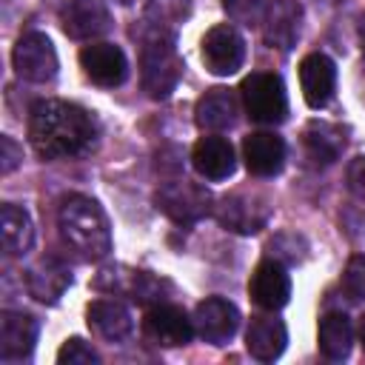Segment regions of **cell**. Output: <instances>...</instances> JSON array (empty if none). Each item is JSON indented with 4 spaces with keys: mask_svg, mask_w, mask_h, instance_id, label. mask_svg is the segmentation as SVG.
Segmentation results:
<instances>
[{
    "mask_svg": "<svg viewBox=\"0 0 365 365\" xmlns=\"http://www.w3.org/2000/svg\"><path fill=\"white\" fill-rule=\"evenodd\" d=\"M94 117L66 100H40L29 114V140L37 157L43 160H66L80 157L97 143Z\"/></svg>",
    "mask_w": 365,
    "mask_h": 365,
    "instance_id": "1",
    "label": "cell"
},
{
    "mask_svg": "<svg viewBox=\"0 0 365 365\" xmlns=\"http://www.w3.org/2000/svg\"><path fill=\"white\" fill-rule=\"evenodd\" d=\"M57 228L66 245H71L83 259H106L111 251V228L106 211L83 194L63 197L57 208Z\"/></svg>",
    "mask_w": 365,
    "mask_h": 365,
    "instance_id": "2",
    "label": "cell"
},
{
    "mask_svg": "<svg viewBox=\"0 0 365 365\" xmlns=\"http://www.w3.org/2000/svg\"><path fill=\"white\" fill-rule=\"evenodd\" d=\"M182 57L177 51L174 34L160 26L151 23V31L143 37V48H140V80H143V91L151 100H165L180 77H182Z\"/></svg>",
    "mask_w": 365,
    "mask_h": 365,
    "instance_id": "3",
    "label": "cell"
},
{
    "mask_svg": "<svg viewBox=\"0 0 365 365\" xmlns=\"http://www.w3.org/2000/svg\"><path fill=\"white\" fill-rule=\"evenodd\" d=\"M240 100L245 106L248 120H254L259 125H277L288 114L285 83L274 71H251L240 83Z\"/></svg>",
    "mask_w": 365,
    "mask_h": 365,
    "instance_id": "4",
    "label": "cell"
},
{
    "mask_svg": "<svg viewBox=\"0 0 365 365\" xmlns=\"http://www.w3.org/2000/svg\"><path fill=\"white\" fill-rule=\"evenodd\" d=\"M154 202L168 220H174L180 225H191V222L202 220L208 211H214V205H211L214 200H211L208 188L200 182H191L185 177L163 182L154 194Z\"/></svg>",
    "mask_w": 365,
    "mask_h": 365,
    "instance_id": "5",
    "label": "cell"
},
{
    "mask_svg": "<svg viewBox=\"0 0 365 365\" xmlns=\"http://www.w3.org/2000/svg\"><path fill=\"white\" fill-rule=\"evenodd\" d=\"M14 71L29 83H48L57 77V51L43 31H26L11 51Z\"/></svg>",
    "mask_w": 365,
    "mask_h": 365,
    "instance_id": "6",
    "label": "cell"
},
{
    "mask_svg": "<svg viewBox=\"0 0 365 365\" xmlns=\"http://www.w3.org/2000/svg\"><path fill=\"white\" fill-rule=\"evenodd\" d=\"M245 60V40L231 23H220L205 31L202 37V63L211 74L228 77L242 68Z\"/></svg>",
    "mask_w": 365,
    "mask_h": 365,
    "instance_id": "7",
    "label": "cell"
},
{
    "mask_svg": "<svg viewBox=\"0 0 365 365\" xmlns=\"http://www.w3.org/2000/svg\"><path fill=\"white\" fill-rule=\"evenodd\" d=\"M143 334L148 342L160 345V348H177V345H188L194 336V319H188V314L177 305L168 302H154L145 311L143 319Z\"/></svg>",
    "mask_w": 365,
    "mask_h": 365,
    "instance_id": "8",
    "label": "cell"
},
{
    "mask_svg": "<svg viewBox=\"0 0 365 365\" xmlns=\"http://www.w3.org/2000/svg\"><path fill=\"white\" fill-rule=\"evenodd\" d=\"M80 66H83L86 77L103 88L123 86L128 77V60H125L123 48L114 43H106V40H94V43L83 46Z\"/></svg>",
    "mask_w": 365,
    "mask_h": 365,
    "instance_id": "9",
    "label": "cell"
},
{
    "mask_svg": "<svg viewBox=\"0 0 365 365\" xmlns=\"http://www.w3.org/2000/svg\"><path fill=\"white\" fill-rule=\"evenodd\" d=\"M271 205L259 194H228L214 205V217L220 225L237 234H257L268 222Z\"/></svg>",
    "mask_w": 365,
    "mask_h": 365,
    "instance_id": "10",
    "label": "cell"
},
{
    "mask_svg": "<svg viewBox=\"0 0 365 365\" xmlns=\"http://www.w3.org/2000/svg\"><path fill=\"white\" fill-rule=\"evenodd\" d=\"M194 334L208 345H225L240 328V311L222 297H205L194 308Z\"/></svg>",
    "mask_w": 365,
    "mask_h": 365,
    "instance_id": "11",
    "label": "cell"
},
{
    "mask_svg": "<svg viewBox=\"0 0 365 365\" xmlns=\"http://www.w3.org/2000/svg\"><path fill=\"white\" fill-rule=\"evenodd\" d=\"M259 26L271 48L291 51L302 31V6L297 0H268Z\"/></svg>",
    "mask_w": 365,
    "mask_h": 365,
    "instance_id": "12",
    "label": "cell"
},
{
    "mask_svg": "<svg viewBox=\"0 0 365 365\" xmlns=\"http://www.w3.org/2000/svg\"><path fill=\"white\" fill-rule=\"evenodd\" d=\"M251 299L265 311H279L291 299V277L279 259H262L248 279Z\"/></svg>",
    "mask_w": 365,
    "mask_h": 365,
    "instance_id": "13",
    "label": "cell"
},
{
    "mask_svg": "<svg viewBox=\"0 0 365 365\" xmlns=\"http://www.w3.org/2000/svg\"><path fill=\"white\" fill-rule=\"evenodd\" d=\"M299 88L311 108H325L336 88V66L328 54L314 51L299 63Z\"/></svg>",
    "mask_w": 365,
    "mask_h": 365,
    "instance_id": "14",
    "label": "cell"
},
{
    "mask_svg": "<svg viewBox=\"0 0 365 365\" xmlns=\"http://www.w3.org/2000/svg\"><path fill=\"white\" fill-rule=\"evenodd\" d=\"M37 319L26 311H3L0 314V359L17 362L29 359L37 342Z\"/></svg>",
    "mask_w": 365,
    "mask_h": 365,
    "instance_id": "15",
    "label": "cell"
},
{
    "mask_svg": "<svg viewBox=\"0 0 365 365\" xmlns=\"http://www.w3.org/2000/svg\"><path fill=\"white\" fill-rule=\"evenodd\" d=\"M23 279H26V291L37 302L54 305L66 294V288L71 285V271L57 257H40L34 265L26 268Z\"/></svg>",
    "mask_w": 365,
    "mask_h": 365,
    "instance_id": "16",
    "label": "cell"
},
{
    "mask_svg": "<svg viewBox=\"0 0 365 365\" xmlns=\"http://www.w3.org/2000/svg\"><path fill=\"white\" fill-rule=\"evenodd\" d=\"M242 160L254 177H274L285 165V140L274 131H254L242 140Z\"/></svg>",
    "mask_w": 365,
    "mask_h": 365,
    "instance_id": "17",
    "label": "cell"
},
{
    "mask_svg": "<svg viewBox=\"0 0 365 365\" xmlns=\"http://www.w3.org/2000/svg\"><path fill=\"white\" fill-rule=\"evenodd\" d=\"M111 29V14L103 0H68L63 9V31L74 40H94Z\"/></svg>",
    "mask_w": 365,
    "mask_h": 365,
    "instance_id": "18",
    "label": "cell"
},
{
    "mask_svg": "<svg viewBox=\"0 0 365 365\" xmlns=\"http://www.w3.org/2000/svg\"><path fill=\"white\" fill-rule=\"evenodd\" d=\"M191 163L197 168L200 177L211 180V182H220V180H228L234 174V148L225 137L220 134H205L194 143V151H191Z\"/></svg>",
    "mask_w": 365,
    "mask_h": 365,
    "instance_id": "19",
    "label": "cell"
},
{
    "mask_svg": "<svg viewBox=\"0 0 365 365\" xmlns=\"http://www.w3.org/2000/svg\"><path fill=\"white\" fill-rule=\"evenodd\" d=\"M288 345V331H285V322L277 319L274 314H257L251 317L248 322V331H245V348L254 359L259 362H274L282 356Z\"/></svg>",
    "mask_w": 365,
    "mask_h": 365,
    "instance_id": "20",
    "label": "cell"
},
{
    "mask_svg": "<svg viewBox=\"0 0 365 365\" xmlns=\"http://www.w3.org/2000/svg\"><path fill=\"white\" fill-rule=\"evenodd\" d=\"M123 268H108L97 277V288H111L114 294H128L137 302H163V288H168V282L157 279L148 271H125Z\"/></svg>",
    "mask_w": 365,
    "mask_h": 365,
    "instance_id": "21",
    "label": "cell"
},
{
    "mask_svg": "<svg viewBox=\"0 0 365 365\" xmlns=\"http://www.w3.org/2000/svg\"><path fill=\"white\" fill-rule=\"evenodd\" d=\"M86 317H88V328L106 342H125L134 331L131 311L117 299H94Z\"/></svg>",
    "mask_w": 365,
    "mask_h": 365,
    "instance_id": "22",
    "label": "cell"
},
{
    "mask_svg": "<svg viewBox=\"0 0 365 365\" xmlns=\"http://www.w3.org/2000/svg\"><path fill=\"white\" fill-rule=\"evenodd\" d=\"M194 120L202 131H225L237 120V97L228 88H208L197 106H194Z\"/></svg>",
    "mask_w": 365,
    "mask_h": 365,
    "instance_id": "23",
    "label": "cell"
},
{
    "mask_svg": "<svg viewBox=\"0 0 365 365\" xmlns=\"http://www.w3.org/2000/svg\"><path fill=\"white\" fill-rule=\"evenodd\" d=\"M305 154L314 165H331L345 148V131L325 120H311L302 131Z\"/></svg>",
    "mask_w": 365,
    "mask_h": 365,
    "instance_id": "24",
    "label": "cell"
},
{
    "mask_svg": "<svg viewBox=\"0 0 365 365\" xmlns=\"http://www.w3.org/2000/svg\"><path fill=\"white\" fill-rule=\"evenodd\" d=\"M0 228H3V251L9 257H23L34 245V225L26 208L14 202H3L0 208Z\"/></svg>",
    "mask_w": 365,
    "mask_h": 365,
    "instance_id": "25",
    "label": "cell"
},
{
    "mask_svg": "<svg viewBox=\"0 0 365 365\" xmlns=\"http://www.w3.org/2000/svg\"><path fill=\"white\" fill-rule=\"evenodd\" d=\"M317 345L322 351L325 359L339 362L351 354L354 345V325L342 311H331L319 319V331H317Z\"/></svg>",
    "mask_w": 365,
    "mask_h": 365,
    "instance_id": "26",
    "label": "cell"
},
{
    "mask_svg": "<svg viewBox=\"0 0 365 365\" xmlns=\"http://www.w3.org/2000/svg\"><path fill=\"white\" fill-rule=\"evenodd\" d=\"M222 9H225V14L231 17V23L257 26V23H262L265 0H222Z\"/></svg>",
    "mask_w": 365,
    "mask_h": 365,
    "instance_id": "27",
    "label": "cell"
},
{
    "mask_svg": "<svg viewBox=\"0 0 365 365\" xmlns=\"http://www.w3.org/2000/svg\"><path fill=\"white\" fill-rule=\"evenodd\" d=\"M57 362H60V365H94V362H100V356H97V351H94L86 339L71 336V339H66L63 348L57 351Z\"/></svg>",
    "mask_w": 365,
    "mask_h": 365,
    "instance_id": "28",
    "label": "cell"
},
{
    "mask_svg": "<svg viewBox=\"0 0 365 365\" xmlns=\"http://www.w3.org/2000/svg\"><path fill=\"white\" fill-rule=\"evenodd\" d=\"M342 282H345V288L354 299H365V254H356V257L348 259Z\"/></svg>",
    "mask_w": 365,
    "mask_h": 365,
    "instance_id": "29",
    "label": "cell"
},
{
    "mask_svg": "<svg viewBox=\"0 0 365 365\" xmlns=\"http://www.w3.org/2000/svg\"><path fill=\"white\" fill-rule=\"evenodd\" d=\"M151 14H157V23L165 26V20H182L188 17V0H151L148 6Z\"/></svg>",
    "mask_w": 365,
    "mask_h": 365,
    "instance_id": "30",
    "label": "cell"
},
{
    "mask_svg": "<svg viewBox=\"0 0 365 365\" xmlns=\"http://www.w3.org/2000/svg\"><path fill=\"white\" fill-rule=\"evenodd\" d=\"M345 182H348V191L354 194V200H359L365 205V157H354L345 168Z\"/></svg>",
    "mask_w": 365,
    "mask_h": 365,
    "instance_id": "31",
    "label": "cell"
},
{
    "mask_svg": "<svg viewBox=\"0 0 365 365\" xmlns=\"http://www.w3.org/2000/svg\"><path fill=\"white\" fill-rule=\"evenodd\" d=\"M0 171L3 174H11L20 163H23V148L11 140V137H0Z\"/></svg>",
    "mask_w": 365,
    "mask_h": 365,
    "instance_id": "32",
    "label": "cell"
},
{
    "mask_svg": "<svg viewBox=\"0 0 365 365\" xmlns=\"http://www.w3.org/2000/svg\"><path fill=\"white\" fill-rule=\"evenodd\" d=\"M356 34H359V46H362V51H365V14L359 17V26H356Z\"/></svg>",
    "mask_w": 365,
    "mask_h": 365,
    "instance_id": "33",
    "label": "cell"
},
{
    "mask_svg": "<svg viewBox=\"0 0 365 365\" xmlns=\"http://www.w3.org/2000/svg\"><path fill=\"white\" fill-rule=\"evenodd\" d=\"M359 342H362V348H365V317L359 319Z\"/></svg>",
    "mask_w": 365,
    "mask_h": 365,
    "instance_id": "34",
    "label": "cell"
},
{
    "mask_svg": "<svg viewBox=\"0 0 365 365\" xmlns=\"http://www.w3.org/2000/svg\"><path fill=\"white\" fill-rule=\"evenodd\" d=\"M120 3H128V0H120Z\"/></svg>",
    "mask_w": 365,
    "mask_h": 365,
    "instance_id": "35",
    "label": "cell"
}]
</instances>
